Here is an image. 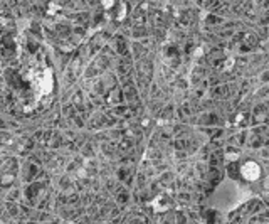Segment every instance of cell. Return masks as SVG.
<instances>
[{"label": "cell", "instance_id": "1", "mask_svg": "<svg viewBox=\"0 0 269 224\" xmlns=\"http://www.w3.org/2000/svg\"><path fill=\"white\" fill-rule=\"evenodd\" d=\"M242 174L246 175V179H256L259 175V169H257L256 164H246L242 167Z\"/></svg>", "mask_w": 269, "mask_h": 224}]
</instances>
